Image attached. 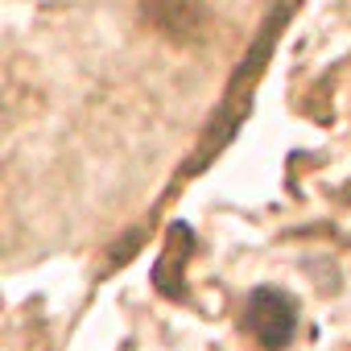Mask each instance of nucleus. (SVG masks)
Masks as SVG:
<instances>
[{"mask_svg":"<svg viewBox=\"0 0 351 351\" xmlns=\"http://www.w3.org/2000/svg\"><path fill=\"white\" fill-rule=\"evenodd\" d=\"M244 326L252 330V339L265 351H285L293 343V330H298V310H293V302L285 293L256 289L248 310H244Z\"/></svg>","mask_w":351,"mask_h":351,"instance_id":"f03ea898","label":"nucleus"},{"mask_svg":"<svg viewBox=\"0 0 351 351\" xmlns=\"http://www.w3.org/2000/svg\"><path fill=\"white\" fill-rule=\"evenodd\" d=\"M298 9H302V0H273V9H269V17L261 21V29H256L252 46H248V54L240 58V71L232 75V83H228V91H223V104H219V112H215V120H211L203 145H199V149L191 153V161L182 165L178 182H186L191 173H203L207 161L219 157V149L236 136V128L244 124V116H248V108H252L256 83H261V75H265V66H269V58H273V50H277V42H281V29L289 25V17H293Z\"/></svg>","mask_w":351,"mask_h":351,"instance_id":"f257e3e1","label":"nucleus"},{"mask_svg":"<svg viewBox=\"0 0 351 351\" xmlns=\"http://www.w3.org/2000/svg\"><path fill=\"white\" fill-rule=\"evenodd\" d=\"M141 21L169 42H195L207 25V5L203 0H141Z\"/></svg>","mask_w":351,"mask_h":351,"instance_id":"7ed1b4c3","label":"nucleus"},{"mask_svg":"<svg viewBox=\"0 0 351 351\" xmlns=\"http://www.w3.org/2000/svg\"><path fill=\"white\" fill-rule=\"evenodd\" d=\"M191 252H195L191 228H186V223H173V228L165 232V252H161V261H157L153 285L165 289V293H173V298H182V293H186V261H191Z\"/></svg>","mask_w":351,"mask_h":351,"instance_id":"20e7f679","label":"nucleus"}]
</instances>
